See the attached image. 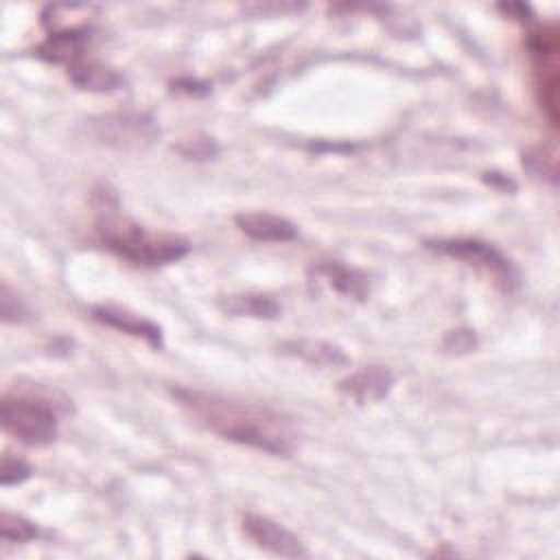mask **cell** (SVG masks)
<instances>
[{
  "mask_svg": "<svg viewBox=\"0 0 560 560\" xmlns=\"http://www.w3.org/2000/svg\"><path fill=\"white\" fill-rule=\"evenodd\" d=\"M171 396L197 424L228 442L282 457L298 446L293 422L265 405L190 387H173Z\"/></svg>",
  "mask_w": 560,
  "mask_h": 560,
  "instance_id": "obj_1",
  "label": "cell"
},
{
  "mask_svg": "<svg viewBox=\"0 0 560 560\" xmlns=\"http://www.w3.org/2000/svg\"><path fill=\"white\" fill-rule=\"evenodd\" d=\"M96 236L118 258L140 267H162L182 260L190 245L186 238L171 232H153L138 221L118 212V199L112 190L94 192Z\"/></svg>",
  "mask_w": 560,
  "mask_h": 560,
  "instance_id": "obj_2",
  "label": "cell"
},
{
  "mask_svg": "<svg viewBox=\"0 0 560 560\" xmlns=\"http://www.w3.org/2000/svg\"><path fill=\"white\" fill-rule=\"evenodd\" d=\"M70 402L46 385L15 383L2 392L0 424L26 446H46L57 440L59 418L72 411Z\"/></svg>",
  "mask_w": 560,
  "mask_h": 560,
  "instance_id": "obj_3",
  "label": "cell"
},
{
  "mask_svg": "<svg viewBox=\"0 0 560 560\" xmlns=\"http://www.w3.org/2000/svg\"><path fill=\"white\" fill-rule=\"evenodd\" d=\"M424 245L442 256L462 260L470 267H477L490 273L503 291H514L521 284V276L514 262L492 243H486L479 238H438V241H427Z\"/></svg>",
  "mask_w": 560,
  "mask_h": 560,
  "instance_id": "obj_4",
  "label": "cell"
},
{
  "mask_svg": "<svg viewBox=\"0 0 560 560\" xmlns=\"http://www.w3.org/2000/svg\"><path fill=\"white\" fill-rule=\"evenodd\" d=\"M558 26L545 24L527 35V50L534 63V85L540 109L551 127L558 125Z\"/></svg>",
  "mask_w": 560,
  "mask_h": 560,
  "instance_id": "obj_5",
  "label": "cell"
},
{
  "mask_svg": "<svg viewBox=\"0 0 560 560\" xmlns=\"http://www.w3.org/2000/svg\"><path fill=\"white\" fill-rule=\"evenodd\" d=\"M90 127L96 140L120 151H142L160 136V127L153 116L142 112L105 114L90 120Z\"/></svg>",
  "mask_w": 560,
  "mask_h": 560,
  "instance_id": "obj_6",
  "label": "cell"
},
{
  "mask_svg": "<svg viewBox=\"0 0 560 560\" xmlns=\"http://www.w3.org/2000/svg\"><path fill=\"white\" fill-rule=\"evenodd\" d=\"M243 534L260 549L273 553V556H282V558H304L306 556V547L304 542L289 532L287 527H282L280 523L260 516V514H245L243 516Z\"/></svg>",
  "mask_w": 560,
  "mask_h": 560,
  "instance_id": "obj_7",
  "label": "cell"
},
{
  "mask_svg": "<svg viewBox=\"0 0 560 560\" xmlns=\"http://www.w3.org/2000/svg\"><path fill=\"white\" fill-rule=\"evenodd\" d=\"M90 37H92V26L88 22L77 26L55 28V31H48V37L35 48V55L48 63L72 68L74 63L85 59L83 55Z\"/></svg>",
  "mask_w": 560,
  "mask_h": 560,
  "instance_id": "obj_8",
  "label": "cell"
},
{
  "mask_svg": "<svg viewBox=\"0 0 560 560\" xmlns=\"http://www.w3.org/2000/svg\"><path fill=\"white\" fill-rule=\"evenodd\" d=\"M311 282L326 284L332 291L363 302L370 295V278L357 267H350L341 260H319L308 269Z\"/></svg>",
  "mask_w": 560,
  "mask_h": 560,
  "instance_id": "obj_9",
  "label": "cell"
},
{
  "mask_svg": "<svg viewBox=\"0 0 560 560\" xmlns=\"http://www.w3.org/2000/svg\"><path fill=\"white\" fill-rule=\"evenodd\" d=\"M337 387L346 398H350L359 405L378 402L392 392L394 374L383 365H365V368L352 372L350 376L341 378Z\"/></svg>",
  "mask_w": 560,
  "mask_h": 560,
  "instance_id": "obj_10",
  "label": "cell"
},
{
  "mask_svg": "<svg viewBox=\"0 0 560 560\" xmlns=\"http://www.w3.org/2000/svg\"><path fill=\"white\" fill-rule=\"evenodd\" d=\"M90 317L103 326H109V328H116L131 337L144 339L151 348H162V328L155 322H151L138 313H131V311L118 308V306L98 304V306L90 308Z\"/></svg>",
  "mask_w": 560,
  "mask_h": 560,
  "instance_id": "obj_11",
  "label": "cell"
},
{
  "mask_svg": "<svg viewBox=\"0 0 560 560\" xmlns=\"http://www.w3.org/2000/svg\"><path fill=\"white\" fill-rule=\"evenodd\" d=\"M236 228L260 243H287L298 236V225L271 212H241L234 217Z\"/></svg>",
  "mask_w": 560,
  "mask_h": 560,
  "instance_id": "obj_12",
  "label": "cell"
},
{
  "mask_svg": "<svg viewBox=\"0 0 560 560\" xmlns=\"http://www.w3.org/2000/svg\"><path fill=\"white\" fill-rule=\"evenodd\" d=\"M278 352L287 357H295L317 368H339L350 363V357L343 352V348L324 339H308V337L287 339L278 343Z\"/></svg>",
  "mask_w": 560,
  "mask_h": 560,
  "instance_id": "obj_13",
  "label": "cell"
},
{
  "mask_svg": "<svg viewBox=\"0 0 560 560\" xmlns=\"http://www.w3.org/2000/svg\"><path fill=\"white\" fill-rule=\"evenodd\" d=\"M68 79L79 90H88V92H114L125 85L122 74H118L114 68H107L98 61H85V59L68 68Z\"/></svg>",
  "mask_w": 560,
  "mask_h": 560,
  "instance_id": "obj_14",
  "label": "cell"
},
{
  "mask_svg": "<svg viewBox=\"0 0 560 560\" xmlns=\"http://www.w3.org/2000/svg\"><path fill=\"white\" fill-rule=\"evenodd\" d=\"M221 308L230 315L254 317V319H276L280 315V304L265 293H232L221 298Z\"/></svg>",
  "mask_w": 560,
  "mask_h": 560,
  "instance_id": "obj_15",
  "label": "cell"
},
{
  "mask_svg": "<svg viewBox=\"0 0 560 560\" xmlns=\"http://www.w3.org/2000/svg\"><path fill=\"white\" fill-rule=\"evenodd\" d=\"M39 529L35 523H31L28 518L20 516V514H13V512H7L2 510L0 512V536L2 540L7 542H28L33 538H37Z\"/></svg>",
  "mask_w": 560,
  "mask_h": 560,
  "instance_id": "obj_16",
  "label": "cell"
},
{
  "mask_svg": "<svg viewBox=\"0 0 560 560\" xmlns=\"http://www.w3.org/2000/svg\"><path fill=\"white\" fill-rule=\"evenodd\" d=\"M0 315L4 324H24L33 317L28 304L24 302V298L18 295V291H13L9 287V282H2V291H0Z\"/></svg>",
  "mask_w": 560,
  "mask_h": 560,
  "instance_id": "obj_17",
  "label": "cell"
},
{
  "mask_svg": "<svg viewBox=\"0 0 560 560\" xmlns=\"http://www.w3.org/2000/svg\"><path fill=\"white\" fill-rule=\"evenodd\" d=\"M175 151L188 160H212L217 158L219 147L210 136H192L177 142Z\"/></svg>",
  "mask_w": 560,
  "mask_h": 560,
  "instance_id": "obj_18",
  "label": "cell"
},
{
  "mask_svg": "<svg viewBox=\"0 0 560 560\" xmlns=\"http://www.w3.org/2000/svg\"><path fill=\"white\" fill-rule=\"evenodd\" d=\"M31 475H33V468H31L24 459L13 457V455H9V453L2 455V464H0V483H2L4 488L22 483V481H26Z\"/></svg>",
  "mask_w": 560,
  "mask_h": 560,
  "instance_id": "obj_19",
  "label": "cell"
},
{
  "mask_svg": "<svg viewBox=\"0 0 560 560\" xmlns=\"http://www.w3.org/2000/svg\"><path fill=\"white\" fill-rule=\"evenodd\" d=\"M477 346V339H475V332L468 330V328H457V330H448L444 341H442V348L446 352H455V354H462V352H470L472 348Z\"/></svg>",
  "mask_w": 560,
  "mask_h": 560,
  "instance_id": "obj_20",
  "label": "cell"
},
{
  "mask_svg": "<svg viewBox=\"0 0 560 560\" xmlns=\"http://www.w3.org/2000/svg\"><path fill=\"white\" fill-rule=\"evenodd\" d=\"M497 9L503 11L505 15H510L512 20H518V22H525V24H529L532 18H534L532 9L523 2H501V4H497Z\"/></svg>",
  "mask_w": 560,
  "mask_h": 560,
  "instance_id": "obj_21",
  "label": "cell"
},
{
  "mask_svg": "<svg viewBox=\"0 0 560 560\" xmlns=\"http://www.w3.org/2000/svg\"><path fill=\"white\" fill-rule=\"evenodd\" d=\"M173 90L186 92L192 96H201V94L210 92V85L203 81H197V79H177V81H173Z\"/></svg>",
  "mask_w": 560,
  "mask_h": 560,
  "instance_id": "obj_22",
  "label": "cell"
},
{
  "mask_svg": "<svg viewBox=\"0 0 560 560\" xmlns=\"http://www.w3.org/2000/svg\"><path fill=\"white\" fill-rule=\"evenodd\" d=\"M483 179H486L490 186H497V188H501V190H514V188H516V184H514L512 179H508L505 175H501V173H486Z\"/></svg>",
  "mask_w": 560,
  "mask_h": 560,
  "instance_id": "obj_23",
  "label": "cell"
}]
</instances>
